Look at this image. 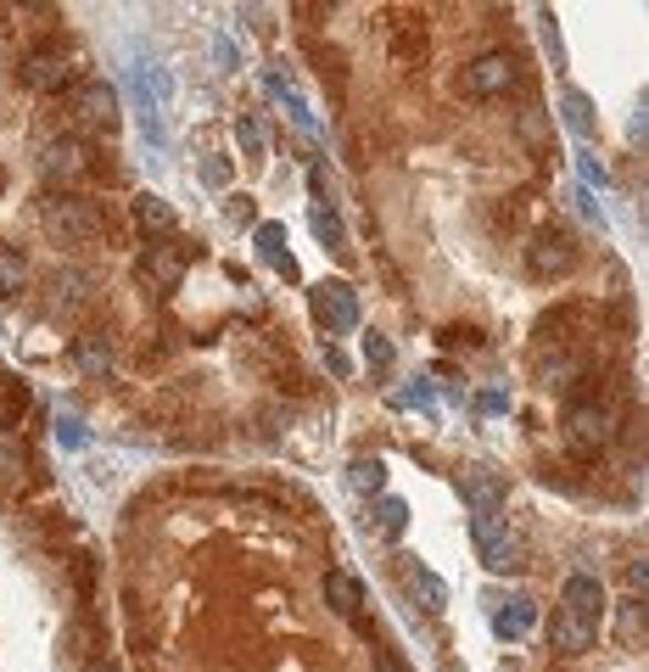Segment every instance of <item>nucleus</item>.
I'll return each mask as SVG.
<instances>
[{"mask_svg":"<svg viewBox=\"0 0 649 672\" xmlns=\"http://www.w3.org/2000/svg\"><path fill=\"white\" fill-rule=\"evenodd\" d=\"M135 219H140V230H157V235H174V208L163 202V197H135Z\"/></svg>","mask_w":649,"mask_h":672,"instance_id":"6ab92c4d","label":"nucleus"},{"mask_svg":"<svg viewBox=\"0 0 649 672\" xmlns=\"http://www.w3.org/2000/svg\"><path fill=\"white\" fill-rule=\"evenodd\" d=\"M638 639H643V606H638V595H632V600H621V644L638 650Z\"/></svg>","mask_w":649,"mask_h":672,"instance_id":"bb28decb","label":"nucleus"},{"mask_svg":"<svg viewBox=\"0 0 649 672\" xmlns=\"http://www.w3.org/2000/svg\"><path fill=\"white\" fill-rule=\"evenodd\" d=\"M561 113H566V129H572L577 140H588V135H594V107H588V96H583V91H566V96H561Z\"/></svg>","mask_w":649,"mask_h":672,"instance_id":"aec40b11","label":"nucleus"},{"mask_svg":"<svg viewBox=\"0 0 649 672\" xmlns=\"http://www.w3.org/2000/svg\"><path fill=\"white\" fill-rule=\"evenodd\" d=\"M477 409H488V414H499V409H504V392H482V398H477Z\"/></svg>","mask_w":649,"mask_h":672,"instance_id":"c9c22d12","label":"nucleus"},{"mask_svg":"<svg viewBox=\"0 0 649 672\" xmlns=\"http://www.w3.org/2000/svg\"><path fill=\"white\" fill-rule=\"evenodd\" d=\"M23 286V259H18V246H0V297H12Z\"/></svg>","mask_w":649,"mask_h":672,"instance_id":"393cba45","label":"nucleus"},{"mask_svg":"<svg viewBox=\"0 0 649 672\" xmlns=\"http://www.w3.org/2000/svg\"><path fill=\"white\" fill-rule=\"evenodd\" d=\"M583 180H588V186H605V168H599L594 157H583Z\"/></svg>","mask_w":649,"mask_h":672,"instance_id":"f704fd0d","label":"nucleus"},{"mask_svg":"<svg viewBox=\"0 0 649 672\" xmlns=\"http://www.w3.org/2000/svg\"><path fill=\"white\" fill-rule=\"evenodd\" d=\"M224 219H230V224H252V230H258V208H252V197H224Z\"/></svg>","mask_w":649,"mask_h":672,"instance_id":"c85d7f7f","label":"nucleus"},{"mask_svg":"<svg viewBox=\"0 0 649 672\" xmlns=\"http://www.w3.org/2000/svg\"><path fill=\"white\" fill-rule=\"evenodd\" d=\"M616 427H621L616 398L583 392V398H572V403H566V432H572V443H577V449H605V443L616 438Z\"/></svg>","mask_w":649,"mask_h":672,"instance_id":"f03ea898","label":"nucleus"},{"mask_svg":"<svg viewBox=\"0 0 649 672\" xmlns=\"http://www.w3.org/2000/svg\"><path fill=\"white\" fill-rule=\"evenodd\" d=\"M23 409H29V387L0 365V432H12L18 420H23Z\"/></svg>","mask_w":649,"mask_h":672,"instance_id":"2eb2a0df","label":"nucleus"},{"mask_svg":"<svg viewBox=\"0 0 649 672\" xmlns=\"http://www.w3.org/2000/svg\"><path fill=\"white\" fill-rule=\"evenodd\" d=\"M404 527H409V504L404 498H381L376 504V533L381 538H404Z\"/></svg>","mask_w":649,"mask_h":672,"instance_id":"4be33fe9","label":"nucleus"},{"mask_svg":"<svg viewBox=\"0 0 649 672\" xmlns=\"http://www.w3.org/2000/svg\"><path fill=\"white\" fill-rule=\"evenodd\" d=\"M325 600H331L342 617H358V606H364V588H358V577L331 571V577H325Z\"/></svg>","mask_w":649,"mask_h":672,"instance_id":"f3484780","label":"nucleus"},{"mask_svg":"<svg viewBox=\"0 0 649 672\" xmlns=\"http://www.w3.org/2000/svg\"><path fill=\"white\" fill-rule=\"evenodd\" d=\"M202 180H208V186H224V180H230V168H224L219 157H208V162H202Z\"/></svg>","mask_w":649,"mask_h":672,"instance_id":"473e14b6","label":"nucleus"},{"mask_svg":"<svg viewBox=\"0 0 649 672\" xmlns=\"http://www.w3.org/2000/svg\"><path fill=\"white\" fill-rule=\"evenodd\" d=\"M532 622H537V606H532V600H510V606L493 611V633H499V639H526Z\"/></svg>","mask_w":649,"mask_h":672,"instance_id":"dca6fc26","label":"nucleus"},{"mask_svg":"<svg viewBox=\"0 0 649 672\" xmlns=\"http://www.w3.org/2000/svg\"><path fill=\"white\" fill-rule=\"evenodd\" d=\"M459 493H465L471 511H504V498H510V487L493 465H465L459 471Z\"/></svg>","mask_w":649,"mask_h":672,"instance_id":"9b49d317","label":"nucleus"},{"mask_svg":"<svg viewBox=\"0 0 649 672\" xmlns=\"http://www.w3.org/2000/svg\"><path fill=\"white\" fill-rule=\"evenodd\" d=\"M73 78V67L56 56V51H34L23 62V84H34V91H62V84Z\"/></svg>","mask_w":649,"mask_h":672,"instance_id":"ddd939ff","label":"nucleus"},{"mask_svg":"<svg viewBox=\"0 0 649 672\" xmlns=\"http://www.w3.org/2000/svg\"><path fill=\"white\" fill-rule=\"evenodd\" d=\"M73 359H78V370H84V376H107V365H113V348H107V336H78Z\"/></svg>","mask_w":649,"mask_h":672,"instance_id":"a211bd4d","label":"nucleus"},{"mask_svg":"<svg viewBox=\"0 0 649 672\" xmlns=\"http://www.w3.org/2000/svg\"><path fill=\"white\" fill-rule=\"evenodd\" d=\"M90 157H96V151H90L84 140L62 135V140H45V151H40V168H45L51 180H84L90 168H96V162H90Z\"/></svg>","mask_w":649,"mask_h":672,"instance_id":"9d476101","label":"nucleus"},{"mask_svg":"<svg viewBox=\"0 0 649 672\" xmlns=\"http://www.w3.org/2000/svg\"><path fill=\"white\" fill-rule=\"evenodd\" d=\"M605 628V582L577 571L566 588H561V606H554V622H548V650L554 655H583L594 650Z\"/></svg>","mask_w":649,"mask_h":672,"instance_id":"f257e3e1","label":"nucleus"},{"mask_svg":"<svg viewBox=\"0 0 649 672\" xmlns=\"http://www.w3.org/2000/svg\"><path fill=\"white\" fill-rule=\"evenodd\" d=\"M471 538L493 571H521V538L499 522V511H471Z\"/></svg>","mask_w":649,"mask_h":672,"instance_id":"39448f33","label":"nucleus"},{"mask_svg":"<svg viewBox=\"0 0 649 672\" xmlns=\"http://www.w3.org/2000/svg\"><path fill=\"white\" fill-rule=\"evenodd\" d=\"M67 113H73L78 124H107V129H113V118H118V91H113V84H102V78L67 84Z\"/></svg>","mask_w":649,"mask_h":672,"instance_id":"1a4fd4ad","label":"nucleus"},{"mask_svg":"<svg viewBox=\"0 0 649 672\" xmlns=\"http://www.w3.org/2000/svg\"><path fill=\"white\" fill-rule=\"evenodd\" d=\"M56 438H62V449H84V427H78V420H56Z\"/></svg>","mask_w":649,"mask_h":672,"instance_id":"7c9ffc66","label":"nucleus"},{"mask_svg":"<svg viewBox=\"0 0 649 672\" xmlns=\"http://www.w3.org/2000/svg\"><path fill=\"white\" fill-rule=\"evenodd\" d=\"M398 577H404L409 600H415L420 611H431V617H437V611L448 606V588H442V577H437V571H426L415 555H398Z\"/></svg>","mask_w":649,"mask_h":672,"instance_id":"f8f14e48","label":"nucleus"},{"mask_svg":"<svg viewBox=\"0 0 649 672\" xmlns=\"http://www.w3.org/2000/svg\"><path fill=\"white\" fill-rule=\"evenodd\" d=\"M308 303H314V319H320L331 336H342V330L358 325V297H353L347 281H320V286L308 292Z\"/></svg>","mask_w":649,"mask_h":672,"instance_id":"6e6552de","label":"nucleus"},{"mask_svg":"<svg viewBox=\"0 0 649 672\" xmlns=\"http://www.w3.org/2000/svg\"><path fill=\"white\" fill-rule=\"evenodd\" d=\"M40 219H45V230H51L62 246H84V241L102 235L96 202H78V197H45V202H40Z\"/></svg>","mask_w":649,"mask_h":672,"instance_id":"7ed1b4c3","label":"nucleus"},{"mask_svg":"<svg viewBox=\"0 0 649 672\" xmlns=\"http://www.w3.org/2000/svg\"><path fill=\"white\" fill-rule=\"evenodd\" d=\"M0 191H7V168H0Z\"/></svg>","mask_w":649,"mask_h":672,"instance_id":"4c0bfd02","label":"nucleus"},{"mask_svg":"<svg viewBox=\"0 0 649 672\" xmlns=\"http://www.w3.org/2000/svg\"><path fill=\"white\" fill-rule=\"evenodd\" d=\"M185 264H191V252H185L179 241H157L135 259V281L151 286V292H174L185 281Z\"/></svg>","mask_w":649,"mask_h":672,"instance_id":"423d86ee","label":"nucleus"},{"mask_svg":"<svg viewBox=\"0 0 649 672\" xmlns=\"http://www.w3.org/2000/svg\"><path fill=\"white\" fill-rule=\"evenodd\" d=\"M398 403H415V409H437V403H431V387H426V381H415V387H409V392H404Z\"/></svg>","mask_w":649,"mask_h":672,"instance_id":"2f4dec72","label":"nucleus"},{"mask_svg":"<svg viewBox=\"0 0 649 672\" xmlns=\"http://www.w3.org/2000/svg\"><path fill=\"white\" fill-rule=\"evenodd\" d=\"M347 482H353L358 493H381V487H387V465L369 460V454H358V460L347 465Z\"/></svg>","mask_w":649,"mask_h":672,"instance_id":"412c9836","label":"nucleus"},{"mask_svg":"<svg viewBox=\"0 0 649 672\" xmlns=\"http://www.w3.org/2000/svg\"><path fill=\"white\" fill-rule=\"evenodd\" d=\"M392 359H398L392 343H387L381 330H369V336H364V365H369V370H392Z\"/></svg>","mask_w":649,"mask_h":672,"instance_id":"a878e982","label":"nucleus"},{"mask_svg":"<svg viewBox=\"0 0 649 672\" xmlns=\"http://www.w3.org/2000/svg\"><path fill=\"white\" fill-rule=\"evenodd\" d=\"M420 56H426V34H420L415 23H409V29H398V62H404V67H415Z\"/></svg>","mask_w":649,"mask_h":672,"instance_id":"cd10ccee","label":"nucleus"},{"mask_svg":"<svg viewBox=\"0 0 649 672\" xmlns=\"http://www.w3.org/2000/svg\"><path fill=\"white\" fill-rule=\"evenodd\" d=\"M515 78H521V62L510 51H488V56H477L465 73H459V91L465 96H504Z\"/></svg>","mask_w":649,"mask_h":672,"instance_id":"0eeeda50","label":"nucleus"},{"mask_svg":"<svg viewBox=\"0 0 649 672\" xmlns=\"http://www.w3.org/2000/svg\"><path fill=\"white\" fill-rule=\"evenodd\" d=\"M627 582H632V595H643V582H649V566H643V560H632V566H627Z\"/></svg>","mask_w":649,"mask_h":672,"instance_id":"72a5a7b5","label":"nucleus"},{"mask_svg":"<svg viewBox=\"0 0 649 672\" xmlns=\"http://www.w3.org/2000/svg\"><path fill=\"white\" fill-rule=\"evenodd\" d=\"M308 224H314V235H320L325 246H342V241H347V235H342V219H336V208H325V202H314Z\"/></svg>","mask_w":649,"mask_h":672,"instance_id":"b1692460","label":"nucleus"},{"mask_svg":"<svg viewBox=\"0 0 649 672\" xmlns=\"http://www.w3.org/2000/svg\"><path fill=\"white\" fill-rule=\"evenodd\" d=\"M376 672H409V661L392 644H376Z\"/></svg>","mask_w":649,"mask_h":672,"instance_id":"c756f323","label":"nucleus"},{"mask_svg":"<svg viewBox=\"0 0 649 672\" xmlns=\"http://www.w3.org/2000/svg\"><path fill=\"white\" fill-rule=\"evenodd\" d=\"M526 270H532L537 281L572 275V270H577V241H572V230H566V224H543V230L532 235V246H526Z\"/></svg>","mask_w":649,"mask_h":672,"instance_id":"20e7f679","label":"nucleus"},{"mask_svg":"<svg viewBox=\"0 0 649 672\" xmlns=\"http://www.w3.org/2000/svg\"><path fill=\"white\" fill-rule=\"evenodd\" d=\"M84 672H118V666H113V661H90Z\"/></svg>","mask_w":649,"mask_h":672,"instance_id":"e433bc0d","label":"nucleus"},{"mask_svg":"<svg viewBox=\"0 0 649 672\" xmlns=\"http://www.w3.org/2000/svg\"><path fill=\"white\" fill-rule=\"evenodd\" d=\"M235 140H241V157L263 162V124H258V113H235Z\"/></svg>","mask_w":649,"mask_h":672,"instance_id":"5701e85b","label":"nucleus"},{"mask_svg":"<svg viewBox=\"0 0 649 672\" xmlns=\"http://www.w3.org/2000/svg\"><path fill=\"white\" fill-rule=\"evenodd\" d=\"M258 259L269 270H281L286 281H297V259L286 252V224H258Z\"/></svg>","mask_w":649,"mask_h":672,"instance_id":"4468645a","label":"nucleus"}]
</instances>
